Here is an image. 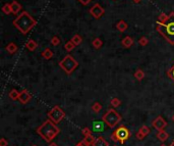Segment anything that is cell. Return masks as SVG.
<instances>
[{
  "instance_id": "d6a6232c",
  "label": "cell",
  "mask_w": 174,
  "mask_h": 146,
  "mask_svg": "<svg viewBox=\"0 0 174 146\" xmlns=\"http://www.w3.org/2000/svg\"><path fill=\"white\" fill-rule=\"evenodd\" d=\"M82 134L84 135V137H87V136H89V135H92V130H91L90 128H88V127H86V128H84L82 130Z\"/></svg>"
},
{
  "instance_id": "6da1fadb",
  "label": "cell",
  "mask_w": 174,
  "mask_h": 146,
  "mask_svg": "<svg viewBox=\"0 0 174 146\" xmlns=\"http://www.w3.org/2000/svg\"><path fill=\"white\" fill-rule=\"evenodd\" d=\"M156 30L169 44L174 45V11H171L163 22H157Z\"/></svg>"
},
{
  "instance_id": "9c48e42d",
  "label": "cell",
  "mask_w": 174,
  "mask_h": 146,
  "mask_svg": "<svg viewBox=\"0 0 174 146\" xmlns=\"http://www.w3.org/2000/svg\"><path fill=\"white\" fill-rule=\"evenodd\" d=\"M167 122L165 118H163L161 116H157L154 121L152 122V127L154 129H156L157 131H161V130H164L165 128L167 127Z\"/></svg>"
},
{
  "instance_id": "7c38bea8",
  "label": "cell",
  "mask_w": 174,
  "mask_h": 146,
  "mask_svg": "<svg viewBox=\"0 0 174 146\" xmlns=\"http://www.w3.org/2000/svg\"><path fill=\"white\" fill-rule=\"evenodd\" d=\"M133 43H134L133 39H132L130 36H125L121 41V45L124 47V48H130V47L133 45Z\"/></svg>"
},
{
  "instance_id": "836d02e7",
  "label": "cell",
  "mask_w": 174,
  "mask_h": 146,
  "mask_svg": "<svg viewBox=\"0 0 174 146\" xmlns=\"http://www.w3.org/2000/svg\"><path fill=\"white\" fill-rule=\"evenodd\" d=\"M145 137H146V136H145V135L143 134V133L140 132V131H138V132L136 134V138L138 139V140H143V139H144Z\"/></svg>"
},
{
  "instance_id": "1f68e13d",
  "label": "cell",
  "mask_w": 174,
  "mask_h": 146,
  "mask_svg": "<svg viewBox=\"0 0 174 146\" xmlns=\"http://www.w3.org/2000/svg\"><path fill=\"white\" fill-rule=\"evenodd\" d=\"M167 76H168L169 78H170L171 80L174 82V64L168 70V72H167Z\"/></svg>"
},
{
  "instance_id": "603a6c76",
  "label": "cell",
  "mask_w": 174,
  "mask_h": 146,
  "mask_svg": "<svg viewBox=\"0 0 174 146\" xmlns=\"http://www.w3.org/2000/svg\"><path fill=\"white\" fill-rule=\"evenodd\" d=\"M145 76H146V75H145V72L143 70H140V68H138V70H136V73H134V78H136L138 81L144 80Z\"/></svg>"
},
{
  "instance_id": "5bb4252c",
  "label": "cell",
  "mask_w": 174,
  "mask_h": 146,
  "mask_svg": "<svg viewBox=\"0 0 174 146\" xmlns=\"http://www.w3.org/2000/svg\"><path fill=\"white\" fill-rule=\"evenodd\" d=\"M10 5H11V11H12V13H13L14 16H16V14H17L22 8V4H20V2L15 1V0H14V1H12L11 3H10Z\"/></svg>"
},
{
  "instance_id": "ab89813d",
  "label": "cell",
  "mask_w": 174,
  "mask_h": 146,
  "mask_svg": "<svg viewBox=\"0 0 174 146\" xmlns=\"http://www.w3.org/2000/svg\"><path fill=\"white\" fill-rule=\"evenodd\" d=\"M132 1H133L134 3H140V2L142 1V0H132Z\"/></svg>"
},
{
  "instance_id": "ee69618b",
  "label": "cell",
  "mask_w": 174,
  "mask_h": 146,
  "mask_svg": "<svg viewBox=\"0 0 174 146\" xmlns=\"http://www.w3.org/2000/svg\"><path fill=\"white\" fill-rule=\"evenodd\" d=\"M32 146H38V145H32Z\"/></svg>"
},
{
  "instance_id": "3957f363",
  "label": "cell",
  "mask_w": 174,
  "mask_h": 146,
  "mask_svg": "<svg viewBox=\"0 0 174 146\" xmlns=\"http://www.w3.org/2000/svg\"><path fill=\"white\" fill-rule=\"evenodd\" d=\"M36 131L37 134L48 143L52 142L53 139H55V137L60 133V129L57 127V124H55L49 118L45 121L41 126H39Z\"/></svg>"
},
{
  "instance_id": "277c9868",
  "label": "cell",
  "mask_w": 174,
  "mask_h": 146,
  "mask_svg": "<svg viewBox=\"0 0 174 146\" xmlns=\"http://www.w3.org/2000/svg\"><path fill=\"white\" fill-rule=\"evenodd\" d=\"M59 66L66 75H71L78 68V62L76 61L75 58H73V56L67 54V55L64 56L63 59L59 61Z\"/></svg>"
},
{
  "instance_id": "d6986e66",
  "label": "cell",
  "mask_w": 174,
  "mask_h": 146,
  "mask_svg": "<svg viewBox=\"0 0 174 146\" xmlns=\"http://www.w3.org/2000/svg\"><path fill=\"white\" fill-rule=\"evenodd\" d=\"M168 137H169V134L165 130L159 131L158 134H157V138H158L161 142H164V141H166L167 139H168Z\"/></svg>"
},
{
  "instance_id": "8fae6325",
  "label": "cell",
  "mask_w": 174,
  "mask_h": 146,
  "mask_svg": "<svg viewBox=\"0 0 174 146\" xmlns=\"http://www.w3.org/2000/svg\"><path fill=\"white\" fill-rule=\"evenodd\" d=\"M32 99V95L29 93L28 90H22L20 93V97H18V101L22 104H27L30 100Z\"/></svg>"
},
{
  "instance_id": "8992f818",
  "label": "cell",
  "mask_w": 174,
  "mask_h": 146,
  "mask_svg": "<svg viewBox=\"0 0 174 146\" xmlns=\"http://www.w3.org/2000/svg\"><path fill=\"white\" fill-rule=\"evenodd\" d=\"M102 120L105 122V124L109 127V128H114L117 126L122 120V116L118 114L114 108H110L108 109L102 116Z\"/></svg>"
},
{
  "instance_id": "ac0fdd59",
  "label": "cell",
  "mask_w": 174,
  "mask_h": 146,
  "mask_svg": "<svg viewBox=\"0 0 174 146\" xmlns=\"http://www.w3.org/2000/svg\"><path fill=\"white\" fill-rule=\"evenodd\" d=\"M41 55H42V57H44L46 60H49L53 57L54 53H53L52 50H51L50 48H45L44 50H43L42 53H41Z\"/></svg>"
},
{
  "instance_id": "4316f807",
  "label": "cell",
  "mask_w": 174,
  "mask_h": 146,
  "mask_svg": "<svg viewBox=\"0 0 174 146\" xmlns=\"http://www.w3.org/2000/svg\"><path fill=\"white\" fill-rule=\"evenodd\" d=\"M74 47H75V45L73 44V42H72L71 40L68 41V42H66V43H65V45H64V49H65L67 52L72 51V50L74 49Z\"/></svg>"
},
{
  "instance_id": "e575fe53",
  "label": "cell",
  "mask_w": 174,
  "mask_h": 146,
  "mask_svg": "<svg viewBox=\"0 0 174 146\" xmlns=\"http://www.w3.org/2000/svg\"><path fill=\"white\" fill-rule=\"evenodd\" d=\"M0 146H8V141L5 138H1V140H0Z\"/></svg>"
},
{
  "instance_id": "52a82bcc",
  "label": "cell",
  "mask_w": 174,
  "mask_h": 146,
  "mask_svg": "<svg viewBox=\"0 0 174 146\" xmlns=\"http://www.w3.org/2000/svg\"><path fill=\"white\" fill-rule=\"evenodd\" d=\"M48 118L54 122L55 124H59L64 118H65V112L61 109V107L58 105H55L50 111L47 114Z\"/></svg>"
},
{
  "instance_id": "9a60e30c",
  "label": "cell",
  "mask_w": 174,
  "mask_h": 146,
  "mask_svg": "<svg viewBox=\"0 0 174 146\" xmlns=\"http://www.w3.org/2000/svg\"><path fill=\"white\" fill-rule=\"evenodd\" d=\"M116 29H117V30L119 31V32H121V33L125 32V31L128 29L127 23H126L125 20H120L119 22L116 24Z\"/></svg>"
},
{
  "instance_id": "d4e9b609",
  "label": "cell",
  "mask_w": 174,
  "mask_h": 146,
  "mask_svg": "<svg viewBox=\"0 0 174 146\" xmlns=\"http://www.w3.org/2000/svg\"><path fill=\"white\" fill-rule=\"evenodd\" d=\"M2 12H3L4 14H9V13H12L11 11V5H10V3H5L3 6H2Z\"/></svg>"
},
{
  "instance_id": "ba28073f",
  "label": "cell",
  "mask_w": 174,
  "mask_h": 146,
  "mask_svg": "<svg viewBox=\"0 0 174 146\" xmlns=\"http://www.w3.org/2000/svg\"><path fill=\"white\" fill-rule=\"evenodd\" d=\"M89 12H90V14L94 18L99 20V18H102V16L105 13V9L99 3H96V4H94L90 9H89Z\"/></svg>"
},
{
  "instance_id": "f35d334b",
  "label": "cell",
  "mask_w": 174,
  "mask_h": 146,
  "mask_svg": "<svg viewBox=\"0 0 174 146\" xmlns=\"http://www.w3.org/2000/svg\"><path fill=\"white\" fill-rule=\"evenodd\" d=\"M48 146H58V145H57V143H55V142H50L48 144Z\"/></svg>"
},
{
  "instance_id": "4dcf8cb0",
  "label": "cell",
  "mask_w": 174,
  "mask_h": 146,
  "mask_svg": "<svg viewBox=\"0 0 174 146\" xmlns=\"http://www.w3.org/2000/svg\"><path fill=\"white\" fill-rule=\"evenodd\" d=\"M138 131H140V132H142L143 134L145 135V136L149 135V134H150V132H151L150 128H149L148 126H142V127H140V129Z\"/></svg>"
},
{
  "instance_id": "60d3db41",
  "label": "cell",
  "mask_w": 174,
  "mask_h": 146,
  "mask_svg": "<svg viewBox=\"0 0 174 146\" xmlns=\"http://www.w3.org/2000/svg\"><path fill=\"white\" fill-rule=\"evenodd\" d=\"M169 146H174V141H172V142H171V144Z\"/></svg>"
},
{
  "instance_id": "b9f144b4",
  "label": "cell",
  "mask_w": 174,
  "mask_h": 146,
  "mask_svg": "<svg viewBox=\"0 0 174 146\" xmlns=\"http://www.w3.org/2000/svg\"><path fill=\"white\" fill-rule=\"evenodd\" d=\"M172 121H173V123H174V114H173V116H172Z\"/></svg>"
},
{
  "instance_id": "cb8c5ba5",
  "label": "cell",
  "mask_w": 174,
  "mask_h": 146,
  "mask_svg": "<svg viewBox=\"0 0 174 146\" xmlns=\"http://www.w3.org/2000/svg\"><path fill=\"white\" fill-rule=\"evenodd\" d=\"M91 108H92V110L95 112V114H99V112L102 110L103 106H102V104L99 103V102H95V103L91 106Z\"/></svg>"
},
{
  "instance_id": "ffe728a7",
  "label": "cell",
  "mask_w": 174,
  "mask_h": 146,
  "mask_svg": "<svg viewBox=\"0 0 174 146\" xmlns=\"http://www.w3.org/2000/svg\"><path fill=\"white\" fill-rule=\"evenodd\" d=\"M92 45H93V47H94L95 49L99 50V49L102 48V46H103V41L101 40L100 38H95L94 40L92 41Z\"/></svg>"
},
{
  "instance_id": "4fadbf2b",
  "label": "cell",
  "mask_w": 174,
  "mask_h": 146,
  "mask_svg": "<svg viewBox=\"0 0 174 146\" xmlns=\"http://www.w3.org/2000/svg\"><path fill=\"white\" fill-rule=\"evenodd\" d=\"M92 146H109V142L102 136H99L98 138L95 139L94 143Z\"/></svg>"
},
{
  "instance_id": "f6af8a7d",
  "label": "cell",
  "mask_w": 174,
  "mask_h": 146,
  "mask_svg": "<svg viewBox=\"0 0 174 146\" xmlns=\"http://www.w3.org/2000/svg\"><path fill=\"white\" fill-rule=\"evenodd\" d=\"M114 146H117V145H114Z\"/></svg>"
},
{
  "instance_id": "7bdbcfd3",
  "label": "cell",
  "mask_w": 174,
  "mask_h": 146,
  "mask_svg": "<svg viewBox=\"0 0 174 146\" xmlns=\"http://www.w3.org/2000/svg\"><path fill=\"white\" fill-rule=\"evenodd\" d=\"M160 146H167V145H165V144H162V145H160Z\"/></svg>"
},
{
  "instance_id": "2e32d148",
  "label": "cell",
  "mask_w": 174,
  "mask_h": 146,
  "mask_svg": "<svg viewBox=\"0 0 174 146\" xmlns=\"http://www.w3.org/2000/svg\"><path fill=\"white\" fill-rule=\"evenodd\" d=\"M26 47L29 51H35V50L38 48V43L35 40H33V39H29L28 42L26 43Z\"/></svg>"
},
{
  "instance_id": "30bf717a",
  "label": "cell",
  "mask_w": 174,
  "mask_h": 146,
  "mask_svg": "<svg viewBox=\"0 0 174 146\" xmlns=\"http://www.w3.org/2000/svg\"><path fill=\"white\" fill-rule=\"evenodd\" d=\"M107 125L105 124L104 121H95V122H93L92 124V130L94 131V132H103V131L105 130V128H106Z\"/></svg>"
},
{
  "instance_id": "f1b7e54d",
  "label": "cell",
  "mask_w": 174,
  "mask_h": 146,
  "mask_svg": "<svg viewBox=\"0 0 174 146\" xmlns=\"http://www.w3.org/2000/svg\"><path fill=\"white\" fill-rule=\"evenodd\" d=\"M138 44H140V46H147V45L149 44V39L147 38V37L143 36L142 38L138 40Z\"/></svg>"
},
{
  "instance_id": "7402d4cb",
  "label": "cell",
  "mask_w": 174,
  "mask_h": 146,
  "mask_svg": "<svg viewBox=\"0 0 174 146\" xmlns=\"http://www.w3.org/2000/svg\"><path fill=\"white\" fill-rule=\"evenodd\" d=\"M70 40L73 42V44L75 45V46H78V45H80V44H82V36H80L78 34L73 35V36H72V38L70 39Z\"/></svg>"
},
{
  "instance_id": "f546056e",
  "label": "cell",
  "mask_w": 174,
  "mask_h": 146,
  "mask_svg": "<svg viewBox=\"0 0 174 146\" xmlns=\"http://www.w3.org/2000/svg\"><path fill=\"white\" fill-rule=\"evenodd\" d=\"M95 137L93 136V135H89V136H87V137H85V139L84 140L86 141L87 143H88L89 145H93V143H94V141H95Z\"/></svg>"
},
{
  "instance_id": "5b68a950",
  "label": "cell",
  "mask_w": 174,
  "mask_h": 146,
  "mask_svg": "<svg viewBox=\"0 0 174 146\" xmlns=\"http://www.w3.org/2000/svg\"><path fill=\"white\" fill-rule=\"evenodd\" d=\"M130 136H131L130 131L122 125L113 131V133L111 134V140L114 142H119L120 144H124L130 138Z\"/></svg>"
},
{
  "instance_id": "d590c367",
  "label": "cell",
  "mask_w": 174,
  "mask_h": 146,
  "mask_svg": "<svg viewBox=\"0 0 174 146\" xmlns=\"http://www.w3.org/2000/svg\"><path fill=\"white\" fill-rule=\"evenodd\" d=\"M78 1L80 2V3H82V5H88L92 0H78Z\"/></svg>"
},
{
  "instance_id": "8d00e7d4",
  "label": "cell",
  "mask_w": 174,
  "mask_h": 146,
  "mask_svg": "<svg viewBox=\"0 0 174 146\" xmlns=\"http://www.w3.org/2000/svg\"><path fill=\"white\" fill-rule=\"evenodd\" d=\"M75 146H90V145H89L85 140H82V141H80V142H78Z\"/></svg>"
},
{
  "instance_id": "74e56055",
  "label": "cell",
  "mask_w": 174,
  "mask_h": 146,
  "mask_svg": "<svg viewBox=\"0 0 174 146\" xmlns=\"http://www.w3.org/2000/svg\"><path fill=\"white\" fill-rule=\"evenodd\" d=\"M166 14L165 13H161L160 14V16H159V18H158V22H163V20H165V18H166Z\"/></svg>"
},
{
  "instance_id": "484cf974",
  "label": "cell",
  "mask_w": 174,
  "mask_h": 146,
  "mask_svg": "<svg viewBox=\"0 0 174 146\" xmlns=\"http://www.w3.org/2000/svg\"><path fill=\"white\" fill-rule=\"evenodd\" d=\"M120 104H121V101H120V99L117 97H114L110 100V105L112 106L113 108H116L118 107V106H120Z\"/></svg>"
},
{
  "instance_id": "44dd1931",
  "label": "cell",
  "mask_w": 174,
  "mask_h": 146,
  "mask_svg": "<svg viewBox=\"0 0 174 146\" xmlns=\"http://www.w3.org/2000/svg\"><path fill=\"white\" fill-rule=\"evenodd\" d=\"M20 93L16 89H12L11 91H10L9 93H8V96L11 100H13V101H15V100H18V97H20Z\"/></svg>"
},
{
  "instance_id": "7a4b0ae2",
  "label": "cell",
  "mask_w": 174,
  "mask_h": 146,
  "mask_svg": "<svg viewBox=\"0 0 174 146\" xmlns=\"http://www.w3.org/2000/svg\"><path fill=\"white\" fill-rule=\"evenodd\" d=\"M13 26L22 34L26 35L37 25V20L28 11H22L12 22Z\"/></svg>"
},
{
  "instance_id": "83f0119b",
  "label": "cell",
  "mask_w": 174,
  "mask_h": 146,
  "mask_svg": "<svg viewBox=\"0 0 174 146\" xmlns=\"http://www.w3.org/2000/svg\"><path fill=\"white\" fill-rule=\"evenodd\" d=\"M50 42L53 46H58V45L60 44V42H61V40H60V38L58 36H53L52 38H51Z\"/></svg>"
},
{
  "instance_id": "e0dca14e",
  "label": "cell",
  "mask_w": 174,
  "mask_h": 146,
  "mask_svg": "<svg viewBox=\"0 0 174 146\" xmlns=\"http://www.w3.org/2000/svg\"><path fill=\"white\" fill-rule=\"evenodd\" d=\"M5 49H6V51H7L9 54H14V53H16V52H17V49L18 48H17V46H16L15 43L10 42V43H8V44L6 45Z\"/></svg>"
}]
</instances>
